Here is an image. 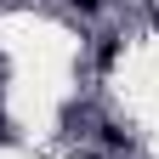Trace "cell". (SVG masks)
Returning <instances> with one entry per match:
<instances>
[{
	"instance_id": "obj_1",
	"label": "cell",
	"mask_w": 159,
	"mask_h": 159,
	"mask_svg": "<svg viewBox=\"0 0 159 159\" xmlns=\"http://www.w3.org/2000/svg\"><path fill=\"white\" fill-rule=\"evenodd\" d=\"M68 6H80V11H97V6H102V0H68Z\"/></svg>"
}]
</instances>
